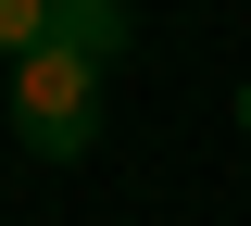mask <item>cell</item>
Masks as SVG:
<instances>
[{
	"mask_svg": "<svg viewBox=\"0 0 251 226\" xmlns=\"http://www.w3.org/2000/svg\"><path fill=\"white\" fill-rule=\"evenodd\" d=\"M38 38H50V0H0V63H25Z\"/></svg>",
	"mask_w": 251,
	"mask_h": 226,
	"instance_id": "cell-3",
	"label": "cell"
},
{
	"mask_svg": "<svg viewBox=\"0 0 251 226\" xmlns=\"http://www.w3.org/2000/svg\"><path fill=\"white\" fill-rule=\"evenodd\" d=\"M13 138H25L38 163H75L100 138V63H75V50L38 38L25 63H13Z\"/></svg>",
	"mask_w": 251,
	"mask_h": 226,
	"instance_id": "cell-1",
	"label": "cell"
},
{
	"mask_svg": "<svg viewBox=\"0 0 251 226\" xmlns=\"http://www.w3.org/2000/svg\"><path fill=\"white\" fill-rule=\"evenodd\" d=\"M126 38H138L126 0H50V50H75V63H126Z\"/></svg>",
	"mask_w": 251,
	"mask_h": 226,
	"instance_id": "cell-2",
	"label": "cell"
},
{
	"mask_svg": "<svg viewBox=\"0 0 251 226\" xmlns=\"http://www.w3.org/2000/svg\"><path fill=\"white\" fill-rule=\"evenodd\" d=\"M239 138H251V88H239Z\"/></svg>",
	"mask_w": 251,
	"mask_h": 226,
	"instance_id": "cell-4",
	"label": "cell"
}]
</instances>
